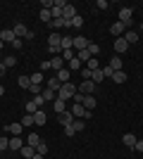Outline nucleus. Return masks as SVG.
<instances>
[{
  "label": "nucleus",
  "mask_w": 143,
  "mask_h": 159,
  "mask_svg": "<svg viewBox=\"0 0 143 159\" xmlns=\"http://www.w3.org/2000/svg\"><path fill=\"white\" fill-rule=\"evenodd\" d=\"M50 69V62H41V71H48Z\"/></svg>",
  "instance_id": "49"
},
{
  "label": "nucleus",
  "mask_w": 143,
  "mask_h": 159,
  "mask_svg": "<svg viewBox=\"0 0 143 159\" xmlns=\"http://www.w3.org/2000/svg\"><path fill=\"white\" fill-rule=\"evenodd\" d=\"M64 135H74V128H72V126H64Z\"/></svg>",
  "instance_id": "48"
},
{
  "label": "nucleus",
  "mask_w": 143,
  "mask_h": 159,
  "mask_svg": "<svg viewBox=\"0 0 143 159\" xmlns=\"http://www.w3.org/2000/svg\"><path fill=\"white\" fill-rule=\"evenodd\" d=\"M24 145H26V143H21L19 135H12V138H10V150H14V152H19Z\"/></svg>",
  "instance_id": "16"
},
{
  "label": "nucleus",
  "mask_w": 143,
  "mask_h": 159,
  "mask_svg": "<svg viewBox=\"0 0 143 159\" xmlns=\"http://www.w3.org/2000/svg\"><path fill=\"white\" fill-rule=\"evenodd\" d=\"M12 31H14V36H17V38H34V31H29L24 24H14Z\"/></svg>",
  "instance_id": "3"
},
{
  "label": "nucleus",
  "mask_w": 143,
  "mask_h": 159,
  "mask_svg": "<svg viewBox=\"0 0 143 159\" xmlns=\"http://www.w3.org/2000/svg\"><path fill=\"white\" fill-rule=\"evenodd\" d=\"M72 114H74V119H86V109H83L81 105H72Z\"/></svg>",
  "instance_id": "17"
},
{
  "label": "nucleus",
  "mask_w": 143,
  "mask_h": 159,
  "mask_svg": "<svg viewBox=\"0 0 143 159\" xmlns=\"http://www.w3.org/2000/svg\"><path fill=\"white\" fill-rule=\"evenodd\" d=\"M81 26H83V17H81V14H76L74 19H72V29H81Z\"/></svg>",
  "instance_id": "34"
},
{
  "label": "nucleus",
  "mask_w": 143,
  "mask_h": 159,
  "mask_svg": "<svg viewBox=\"0 0 143 159\" xmlns=\"http://www.w3.org/2000/svg\"><path fill=\"white\" fill-rule=\"evenodd\" d=\"M34 159H45V157H43V154H38V152H36V154H34Z\"/></svg>",
  "instance_id": "51"
},
{
  "label": "nucleus",
  "mask_w": 143,
  "mask_h": 159,
  "mask_svg": "<svg viewBox=\"0 0 143 159\" xmlns=\"http://www.w3.org/2000/svg\"><path fill=\"white\" fill-rule=\"evenodd\" d=\"M29 90H31L34 95H41V93H43V88H41V86H36V83H31V88H29Z\"/></svg>",
  "instance_id": "44"
},
{
  "label": "nucleus",
  "mask_w": 143,
  "mask_h": 159,
  "mask_svg": "<svg viewBox=\"0 0 143 159\" xmlns=\"http://www.w3.org/2000/svg\"><path fill=\"white\" fill-rule=\"evenodd\" d=\"M57 119H60L62 126H72V121H74V114H72V112H62V114H57Z\"/></svg>",
  "instance_id": "15"
},
{
  "label": "nucleus",
  "mask_w": 143,
  "mask_h": 159,
  "mask_svg": "<svg viewBox=\"0 0 143 159\" xmlns=\"http://www.w3.org/2000/svg\"><path fill=\"white\" fill-rule=\"evenodd\" d=\"M17 83H19L21 88H31V79H29V76H19V79H17Z\"/></svg>",
  "instance_id": "36"
},
{
  "label": "nucleus",
  "mask_w": 143,
  "mask_h": 159,
  "mask_svg": "<svg viewBox=\"0 0 143 159\" xmlns=\"http://www.w3.org/2000/svg\"><path fill=\"white\" fill-rule=\"evenodd\" d=\"M48 62H50V69H53V71H55V74L60 71V69H64V64H67V62L62 60L60 55H57V57H53V60H48Z\"/></svg>",
  "instance_id": "9"
},
{
  "label": "nucleus",
  "mask_w": 143,
  "mask_h": 159,
  "mask_svg": "<svg viewBox=\"0 0 143 159\" xmlns=\"http://www.w3.org/2000/svg\"><path fill=\"white\" fill-rule=\"evenodd\" d=\"M21 128H24L21 124H10V126H7V131L12 133V135H19V133H21Z\"/></svg>",
  "instance_id": "32"
},
{
  "label": "nucleus",
  "mask_w": 143,
  "mask_h": 159,
  "mask_svg": "<svg viewBox=\"0 0 143 159\" xmlns=\"http://www.w3.org/2000/svg\"><path fill=\"white\" fill-rule=\"evenodd\" d=\"M2 64H5V69H10V66H17V57H2Z\"/></svg>",
  "instance_id": "31"
},
{
  "label": "nucleus",
  "mask_w": 143,
  "mask_h": 159,
  "mask_svg": "<svg viewBox=\"0 0 143 159\" xmlns=\"http://www.w3.org/2000/svg\"><path fill=\"white\" fill-rule=\"evenodd\" d=\"M36 152H38V154H43V157H45V154H48V145H45V143H43V140H41V143H38V147H36Z\"/></svg>",
  "instance_id": "41"
},
{
  "label": "nucleus",
  "mask_w": 143,
  "mask_h": 159,
  "mask_svg": "<svg viewBox=\"0 0 143 159\" xmlns=\"http://www.w3.org/2000/svg\"><path fill=\"white\" fill-rule=\"evenodd\" d=\"M38 143H41V135H36V133H31V135L26 138V145H29V147H34V150L38 147Z\"/></svg>",
  "instance_id": "24"
},
{
  "label": "nucleus",
  "mask_w": 143,
  "mask_h": 159,
  "mask_svg": "<svg viewBox=\"0 0 143 159\" xmlns=\"http://www.w3.org/2000/svg\"><path fill=\"white\" fill-rule=\"evenodd\" d=\"M38 19H41V21H50V19H53L50 10H41V12H38Z\"/></svg>",
  "instance_id": "35"
},
{
  "label": "nucleus",
  "mask_w": 143,
  "mask_h": 159,
  "mask_svg": "<svg viewBox=\"0 0 143 159\" xmlns=\"http://www.w3.org/2000/svg\"><path fill=\"white\" fill-rule=\"evenodd\" d=\"M29 79H31V83H36V86H41V83H43V71H34L31 76H29Z\"/></svg>",
  "instance_id": "27"
},
{
  "label": "nucleus",
  "mask_w": 143,
  "mask_h": 159,
  "mask_svg": "<svg viewBox=\"0 0 143 159\" xmlns=\"http://www.w3.org/2000/svg\"><path fill=\"white\" fill-rule=\"evenodd\" d=\"M91 81H93V83H100V81H105V74H102V66H100V69H95V71H91Z\"/></svg>",
  "instance_id": "21"
},
{
  "label": "nucleus",
  "mask_w": 143,
  "mask_h": 159,
  "mask_svg": "<svg viewBox=\"0 0 143 159\" xmlns=\"http://www.w3.org/2000/svg\"><path fill=\"white\" fill-rule=\"evenodd\" d=\"M136 140H138V138L134 135V133H124V135H122V143L129 147V150H134V147H136Z\"/></svg>",
  "instance_id": "10"
},
{
  "label": "nucleus",
  "mask_w": 143,
  "mask_h": 159,
  "mask_svg": "<svg viewBox=\"0 0 143 159\" xmlns=\"http://www.w3.org/2000/svg\"><path fill=\"white\" fill-rule=\"evenodd\" d=\"M72 128H74V133H81L86 128V119H74L72 121Z\"/></svg>",
  "instance_id": "23"
},
{
  "label": "nucleus",
  "mask_w": 143,
  "mask_h": 159,
  "mask_svg": "<svg viewBox=\"0 0 143 159\" xmlns=\"http://www.w3.org/2000/svg\"><path fill=\"white\" fill-rule=\"evenodd\" d=\"M0 40H2L5 45H12L14 40H17V36H14L12 29H2V31H0Z\"/></svg>",
  "instance_id": "4"
},
{
  "label": "nucleus",
  "mask_w": 143,
  "mask_h": 159,
  "mask_svg": "<svg viewBox=\"0 0 143 159\" xmlns=\"http://www.w3.org/2000/svg\"><path fill=\"white\" fill-rule=\"evenodd\" d=\"M2 150H10V138L7 135H0V152Z\"/></svg>",
  "instance_id": "38"
},
{
  "label": "nucleus",
  "mask_w": 143,
  "mask_h": 159,
  "mask_svg": "<svg viewBox=\"0 0 143 159\" xmlns=\"http://www.w3.org/2000/svg\"><path fill=\"white\" fill-rule=\"evenodd\" d=\"M86 50H88L91 57H95V55L100 52V45H95V43H88V48H86Z\"/></svg>",
  "instance_id": "37"
},
{
  "label": "nucleus",
  "mask_w": 143,
  "mask_h": 159,
  "mask_svg": "<svg viewBox=\"0 0 143 159\" xmlns=\"http://www.w3.org/2000/svg\"><path fill=\"white\" fill-rule=\"evenodd\" d=\"M45 88H50V90H55V93H57V90L62 88V83L53 76V79H48V81H45Z\"/></svg>",
  "instance_id": "22"
},
{
  "label": "nucleus",
  "mask_w": 143,
  "mask_h": 159,
  "mask_svg": "<svg viewBox=\"0 0 143 159\" xmlns=\"http://www.w3.org/2000/svg\"><path fill=\"white\" fill-rule=\"evenodd\" d=\"M141 38H143V26H141Z\"/></svg>",
  "instance_id": "54"
},
{
  "label": "nucleus",
  "mask_w": 143,
  "mask_h": 159,
  "mask_svg": "<svg viewBox=\"0 0 143 159\" xmlns=\"http://www.w3.org/2000/svg\"><path fill=\"white\" fill-rule=\"evenodd\" d=\"M55 79L60 81V83H69V81H72V71L64 66V69H60V71H57V76H55Z\"/></svg>",
  "instance_id": "13"
},
{
  "label": "nucleus",
  "mask_w": 143,
  "mask_h": 159,
  "mask_svg": "<svg viewBox=\"0 0 143 159\" xmlns=\"http://www.w3.org/2000/svg\"><path fill=\"white\" fill-rule=\"evenodd\" d=\"M95 7H98V10H107V2H105V0H98V2H95Z\"/></svg>",
  "instance_id": "45"
},
{
  "label": "nucleus",
  "mask_w": 143,
  "mask_h": 159,
  "mask_svg": "<svg viewBox=\"0 0 143 159\" xmlns=\"http://www.w3.org/2000/svg\"><path fill=\"white\" fill-rule=\"evenodd\" d=\"M76 60L81 62V64H86V62H88V60H91V55H88V50H81V52L76 55Z\"/></svg>",
  "instance_id": "33"
},
{
  "label": "nucleus",
  "mask_w": 143,
  "mask_h": 159,
  "mask_svg": "<svg viewBox=\"0 0 143 159\" xmlns=\"http://www.w3.org/2000/svg\"><path fill=\"white\" fill-rule=\"evenodd\" d=\"M72 50H74V48H72ZM72 50H62V55H60V57H62V60H64V62L74 60V55H72Z\"/></svg>",
  "instance_id": "42"
},
{
  "label": "nucleus",
  "mask_w": 143,
  "mask_h": 159,
  "mask_svg": "<svg viewBox=\"0 0 143 159\" xmlns=\"http://www.w3.org/2000/svg\"><path fill=\"white\" fill-rule=\"evenodd\" d=\"M41 98L45 100V102H55V100H57V93H55V90H50V88H43Z\"/></svg>",
  "instance_id": "18"
},
{
  "label": "nucleus",
  "mask_w": 143,
  "mask_h": 159,
  "mask_svg": "<svg viewBox=\"0 0 143 159\" xmlns=\"http://www.w3.org/2000/svg\"><path fill=\"white\" fill-rule=\"evenodd\" d=\"M34 102H36V105H38V109H41V105H43V102H45V100H43L41 95H34Z\"/></svg>",
  "instance_id": "46"
},
{
  "label": "nucleus",
  "mask_w": 143,
  "mask_h": 159,
  "mask_svg": "<svg viewBox=\"0 0 143 159\" xmlns=\"http://www.w3.org/2000/svg\"><path fill=\"white\" fill-rule=\"evenodd\" d=\"M110 33H112V36H117V38H122L124 33H126V24H122V21H115V24L110 26Z\"/></svg>",
  "instance_id": "7"
},
{
  "label": "nucleus",
  "mask_w": 143,
  "mask_h": 159,
  "mask_svg": "<svg viewBox=\"0 0 143 159\" xmlns=\"http://www.w3.org/2000/svg\"><path fill=\"white\" fill-rule=\"evenodd\" d=\"M76 93H79L76 83H62V88L57 90V98H60V100H67V102H69V100L74 98Z\"/></svg>",
  "instance_id": "1"
},
{
  "label": "nucleus",
  "mask_w": 143,
  "mask_h": 159,
  "mask_svg": "<svg viewBox=\"0 0 143 159\" xmlns=\"http://www.w3.org/2000/svg\"><path fill=\"white\" fill-rule=\"evenodd\" d=\"M2 48H5V43H2V40H0V50H2Z\"/></svg>",
  "instance_id": "53"
},
{
  "label": "nucleus",
  "mask_w": 143,
  "mask_h": 159,
  "mask_svg": "<svg viewBox=\"0 0 143 159\" xmlns=\"http://www.w3.org/2000/svg\"><path fill=\"white\" fill-rule=\"evenodd\" d=\"M122 66H124V62H122V57H119V55L110 60V69H112V71H122Z\"/></svg>",
  "instance_id": "20"
},
{
  "label": "nucleus",
  "mask_w": 143,
  "mask_h": 159,
  "mask_svg": "<svg viewBox=\"0 0 143 159\" xmlns=\"http://www.w3.org/2000/svg\"><path fill=\"white\" fill-rule=\"evenodd\" d=\"M86 69H91V71H95V69H100V62L95 60V57H91V60L86 62Z\"/></svg>",
  "instance_id": "29"
},
{
  "label": "nucleus",
  "mask_w": 143,
  "mask_h": 159,
  "mask_svg": "<svg viewBox=\"0 0 143 159\" xmlns=\"http://www.w3.org/2000/svg\"><path fill=\"white\" fill-rule=\"evenodd\" d=\"M19 152H21V157H24V159H34L36 150H34V147H29V145H24V147L19 150Z\"/></svg>",
  "instance_id": "25"
},
{
  "label": "nucleus",
  "mask_w": 143,
  "mask_h": 159,
  "mask_svg": "<svg viewBox=\"0 0 143 159\" xmlns=\"http://www.w3.org/2000/svg\"><path fill=\"white\" fill-rule=\"evenodd\" d=\"M88 43H91V40L86 38V36H76L74 43H72V48H74L76 52H81V50H86V48H88Z\"/></svg>",
  "instance_id": "5"
},
{
  "label": "nucleus",
  "mask_w": 143,
  "mask_h": 159,
  "mask_svg": "<svg viewBox=\"0 0 143 159\" xmlns=\"http://www.w3.org/2000/svg\"><path fill=\"white\" fill-rule=\"evenodd\" d=\"M79 93L81 95H93V90H95V83L93 81H81V83H79Z\"/></svg>",
  "instance_id": "6"
},
{
  "label": "nucleus",
  "mask_w": 143,
  "mask_h": 159,
  "mask_svg": "<svg viewBox=\"0 0 143 159\" xmlns=\"http://www.w3.org/2000/svg\"><path fill=\"white\" fill-rule=\"evenodd\" d=\"M19 124H21V126H34V114H24Z\"/></svg>",
  "instance_id": "28"
},
{
  "label": "nucleus",
  "mask_w": 143,
  "mask_h": 159,
  "mask_svg": "<svg viewBox=\"0 0 143 159\" xmlns=\"http://www.w3.org/2000/svg\"><path fill=\"white\" fill-rule=\"evenodd\" d=\"M136 152H143V140H136V147H134Z\"/></svg>",
  "instance_id": "47"
},
{
  "label": "nucleus",
  "mask_w": 143,
  "mask_h": 159,
  "mask_svg": "<svg viewBox=\"0 0 143 159\" xmlns=\"http://www.w3.org/2000/svg\"><path fill=\"white\" fill-rule=\"evenodd\" d=\"M72 43H74V38H72V36H62V50H72Z\"/></svg>",
  "instance_id": "26"
},
{
  "label": "nucleus",
  "mask_w": 143,
  "mask_h": 159,
  "mask_svg": "<svg viewBox=\"0 0 143 159\" xmlns=\"http://www.w3.org/2000/svg\"><path fill=\"white\" fill-rule=\"evenodd\" d=\"M2 95H5V88H2V86H0V98H2Z\"/></svg>",
  "instance_id": "52"
},
{
  "label": "nucleus",
  "mask_w": 143,
  "mask_h": 159,
  "mask_svg": "<svg viewBox=\"0 0 143 159\" xmlns=\"http://www.w3.org/2000/svg\"><path fill=\"white\" fill-rule=\"evenodd\" d=\"M0 62H2V55H0Z\"/></svg>",
  "instance_id": "55"
},
{
  "label": "nucleus",
  "mask_w": 143,
  "mask_h": 159,
  "mask_svg": "<svg viewBox=\"0 0 143 159\" xmlns=\"http://www.w3.org/2000/svg\"><path fill=\"white\" fill-rule=\"evenodd\" d=\"M112 81H115V83H124V81H126V74L124 71H115L112 74Z\"/></svg>",
  "instance_id": "30"
},
{
  "label": "nucleus",
  "mask_w": 143,
  "mask_h": 159,
  "mask_svg": "<svg viewBox=\"0 0 143 159\" xmlns=\"http://www.w3.org/2000/svg\"><path fill=\"white\" fill-rule=\"evenodd\" d=\"M126 50H129V43L124 40V36H122V38H117V40H115V52L122 55V52H126Z\"/></svg>",
  "instance_id": "12"
},
{
  "label": "nucleus",
  "mask_w": 143,
  "mask_h": 159,
  "mask_svg": "<svg viewBox=\"0 0 143 159\" xmlns=\"http://www.w3.org/2000/svg\"><path fill=\"white\" fill-rule=\"evenodd\" d=\"M138 38H141V33H138V31H131V29H126V33H124V40H126L129 45L138 43Z\"/></svg>",
  "instance_id": "11"
},
{
  "label": "nucleus",
  "mask_w": 143,
  "mask_h": 159,
  "mask_svg": "<svg viewBox=\"0 0 143 159\" xmlns=\"http://www.w3.org/2000/svg\"><path fill=\"white\" fill-rule=\"evenodd\" d=\"M76 14H79V12H76V7L72 5V2H67V7H64V10H62V19H67V21H72V19H74V17H76Z\"/></svg>",
  "instance_id": "8"
},
{
  "label": "nucleus",
  "mask_w": 143,
  "mask_h": 159,
  "mask_svg": "<svg viewBox=\"0 0 143 159\" xmlns=\"http://www.w3.org/2000/svg\"><path fill=\"white\" fill-rule=\"evenodd\" d=\"M67 64H69V71H74V69H81V62L76 60V57H74V60H69Z\"/></svg>",
  "instance_id": "40"
},
{
  "label": "nucleus",
  "mask_w": 143,
  "mask_h": 159,
  "mask_svg": "<svg viewBox=\"0 0 143 159\" xmlns=\"http://www.w3.org/2000/svg\"><path fill=\"white\" fill-rule=\"evenodd\" d=\"M34 124H36V126H45V124H48V114L43 112V109H38V112L34 114Z\"/></svg>",
  "instance_id": "14"
},
{
  "label": "nucleus",
  "mask_w": 143,
  "mask_h": 159,
  "mask_svg": "<svg viewBox=\"0 0 143 159\" xmlns=\"http://www.w3.org/2000/svg\"><path fill=\"white\" fill-rule=\"evenodd\" d=\"M5 71H7V69H5V64H2V62H0V79H2V76H5Z\"/></svg>",
  "instance_id": "50"
},
{
  "label": "nucleus",
  "mask_w": 143,
  "mask_h": 159,
  "mask_svg": "<svg viewBox=\"0 0 143 159\" xmlns=\"http://www.w3.org/2000/svg\"><path fill=\"white\" fill-rule=\"evenodd\" d=\"M53 109H55V112H57V114L67 112V100H60V98H57V100H55V102H53Z\"/></svg>",
  "instance_id": "19"
},
{
  "label": "nucleus",
  "mask_w": 143,
  "mask_h": 159,
  "mask_svg": "<svg viewBox=\"0 0 143 159\" xmlns=\"http://www.w3.org/2000/svg\"><path fill=\"white\" fill-rule=\"evenodd\" d=\"M38 112V105H36L34 100H31V102H26V114H36Z\"/></svg>",
  "instance_id": "39"
},
{
  "label": "nucleus",
  "mask_w": 143,
  "mask_h": 159,
  "mask_svg": "<svg viewBox=\"0 0 143 159\" xmlns=\"http://www.w3.org/2000/svg\"><path fill=\"white\" fill-rule=\"evenodd\" d=\"M131 19H134V10H131V7H122V10H119V19H117V21H122V24L131 26Z\"/></svg>",
  "instance_id": "2"
},
{
  "label": "nucleus",
  "mask_w": 143,
  "mask_h": 159,
  "mask_svg": "<svg viewBox=\"0 0 143 159\" xmlns=\"http://www.w3.org/2000/svg\"><path fill=\"white\" fill-rule=\"evenodd\" d=\"M50 26H53V29H62V26H64V19H53V21H50Z\"/></svg>",
  "instance_id": "43"
}]
</instances>
